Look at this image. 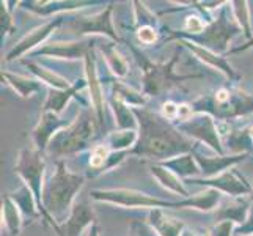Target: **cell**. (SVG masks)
<instances>
[{
    "mask_svg": "<svg viewBox=\"0 0 253 236\" xmlns=\"http://www.w3.org/2000/svg\"><path fill=\"white\" fill-rule=\"evenodd\" d=\"M132 110L137 117L140 133L135 146L129 150L130 154L164 162L194 151L195 146H192V142L179 133V129L173 128L167 118L143 107H132Z\"/></svg>",
    "mask_w": 253,
    "mask_h": 236,
    "instance_id": "1",
    "label": "cell"
},
{
    "mask_svg": "<svg viewBox=\"0 0 253 236\" xmlns=\"http://www.w3.org/2000/svg\"><path fill=\"white\" fill-rule=\"evenodd\" d=\"M84 181V177L69 172L66 169V164L63 161H58L54 175L44 185V189H42V216L50 222L57 233L60 232V227L54 219L58 222L66 221L65 216L69 209H73V202L77 192L82 189Z\"/></svg>",
    "mask_w": 253,
    "mask_h": 236,
    "instance_id": "2",
    "label": "cell"
},
{
    "mask_svg": "<svg viewBox=\"0 0 253 236\" xmlns=\"http://www.w3.org/2000/svg\"><path fill=\"white\" fill-rule=\"evenodd\" d=\"M96 133V121L90 112H82L71 125L50 139L47 150L54 156L73 154L86 148Z\"/></svg>",
    "mask_w": 253,
    "mask_h": 236,
    "instance_id": "3",
    "label": "cell"
},
{
    "mask_svg": "<svg viewBox=\"0 0 253 236\" xmlns=\"http://www.w3.org/2000/svg\"><path fill=\"white\" fill-rule=\"evenodd\" d=\"M241 30L242 29L238 24V21L228 17V6H223L219 19L214 21L212 24H209L203 33H200V35L174 33V37H178L181 40H187L190 43H195V45L212 50L215 54H220V52H225L228 49V45L231 43V40L236 37Z\"/></svg>",
    "mask_w": 253,
    "mask_h": 236,
    "instance_id": "4",
    "label": "cell"
},
{
    "mask_svg": "<svg viewBox=\"0 0 253 236\" xmlns=\"http://www.w3.org/2000/svg\"><path fill=\"white\" fill-rule=\"evenodd\" d=\"M132 52L138 62H140V65L143 63V68H142L143 69V89H145V94L148 96H159L165 89H169L174 82L200 77V74H192V76L174 74L173 66L178 62V55H174L169 63H151V62H148L145 55L140 54L137 49L132 47Z\"/></svg>",
    "mask_w": 253,
    "mask_h": 236,
    "instance_id": "5",
    "label": "cell"
},
{
    "mask_svg": "<svg viewBox=\"0 0 253 236\" xmlns=\"http://www.w3.org/2000/svg\"><path fill=\"white\" fill-rule=\"evenodd\" d=\"M192 110L195 113H208V115H211L212 118L226 121L230 118H238V117H244L252 113L253 96L241 90H233L231 98L223 104L214 102L211 96H202V98L194 102Z\"/></svg>",
    "mask_w": 253,
    "mask_h": 236,
    "instance_id": "6",
    "label": "cell"
},
{
    "mask_svg": "<svg viewBox=\"0 0 253 236\" xmlns=\"http://www.w3.org/2000/svg\"><path fill=\"white\" fill-rule=\"evenodd\" d=\"M90 197L96 202H107L125 208H176V203L134 189H93L90 192Z\"/></svg>",
    "mask_w": 253,
    "mask_h": 236,
    "instance_id": "7",
    "label": "cell"
},
{
    "mask_svg": "<svg viewBox=\"0 0 253 236\" xmlns=\"http://www.w3.org/2000/svg\"><path fill=\"white\" fill-rule=\"evenodd\" d=\"M44 169H46V162L41 151L30 150V148H22L19 151L14 170L24 180L25 186L33 192L41 214H42V189H44L42 188Z\"/></svg>",
    "mask_w": 253,
    "mask_h": 236,
    "instance_id": "8",
    "label": "cell"
},
{
    "mask_svg": "<svg viewBox=\"0 0 253 236\" xmlns=\"http://www.w3.org/2000/svg\"><path fill=\"white\" fill-rule=\"evenodd\" d=\"M178 129L190 137L198 139L200 142H205L220 156L225 154V148L222 146L220 141L219 126H217L214 118L208 115V113H197L195 117H192L190 120L184 121V123H179Z\"/></svg>",
    "mask_w": 253,
    "mask_h": 236,
    "instance_id": "9",
    "label": "cell"
},
{
    "mask_svg": "<svg viewBox=\"0 0 253 236\" xmlns=\"http://www.w3.org/2000/svg\"><path fill=\"white\" fill-rule=\"evenodd\" d=\"M195 185H203L206 188L217 189L223 194H228L231 197H244L250 195L253 186L242 177V175L236 169H228L226 172L217 175L214 178H190L187 180Z\"/></svg>",
    "mask_w": 253,
    "mask_h": 236,
    "instance_id": "10",
    "label": "cell"
},
{
    "mask_svg": "<svg viewBox=\"0 0 253 236\" xmlns=\"http://www.w3.org/2000/svg\"><path fill=\"white\" fill-rule=\"evenodd\" d=\"M112 5H109L106 10L93 14V16H79L76 19H71L68 22V27L79 37H86V35H94V33H102L107 35L109 38L118 41V35L115 33L112 27Z\"/></svg>",
    "mask_w": 253,
    "mask_h": 236,
    "instance_id": "11",
    "label": "cell"
},
{
    "mask_svg": "<svg viewBox=\"0 0 253 236\" xmlns=\"http://www.w3.org/2000/svg\"><path fill=\"white\" fill-rule=\"evenodd\" d=\"M94 40L84 38V40H76V41H54V43H46L44 46L37 49L33 52L35 55H50L57 58H82L86 57L91 52Z\"/></svg>",
    "mask_w": 253,
    "mask_h": 236,
    "instance_id": "12",
    "label": "cell"
},
{
    "mask_svg": "<svg viewBox=\"0 0 253 236\" xmlns=\"http://www.w3.org/2000/svg\"><path fill=\"white\" fill-rule=\"evenodd\" d=\"M73 121L74 120L62 118L58 113H54V112H42L40 123L33 131V139H35V143H37V150L44 151L49 146L50 139L54 137L58 131H62L66 126L71 125Z\"/></svg>",
    "mask_w": 253,
    "mask_h": 236,
    "instance_id": "13",
    "label": "cell"
},
{
    "mask_svg": "<svg viewBox=\"0 0 253 236\" xmlns=\"http://www.w3.org/2000/svg\"><path fill=\"white\" fill-rule=\"evenodd\" d=\"M192 153H194L195 161L198 164L200 170H202V175H205V178H214V177H217V175L226 172L231 165L238 164L247 157L246 153H242V154H223V156L211 157V156H205L202 153H198L197 148H194V151Z\"/></svg>",
    "mask_w": 253,
    "mask_h": 236,
    "instance_id": "14",
    "label": "cell"
},
{
    "mask_svg": "<svg viewBox=\"0 0 253 236\" xmlns=\"http://www.w3.org/2000/svg\"><path fill=\"white\" fill-rule=\"evenodd\" d=\"M94 213L93 208L86 202H79L76 203L69 213L66 222L60 227V236H79L85 229L91 227L94 222Z\"/></svg>",
    "mask_w": 253,
    "mask_h": 236,
    "instance_id": "15",
    "label": "cell"
},
{
    "mask_svg": "<svg viewBox=\"0 0 253 236\" xmlns=\"http://www.w3.org/2000/svg\"><path fill=\"white\" fill-rule=\"evenodd\" d=\"M63 21L60 19V17H57L55 21H49L46 24H42L40 25V27H37L35 30H32L29 35H25V37L17 43V45L8 52V55H6V60L10 62V60H14L17 57H21L22 54H25L27 50L33 49V47H37L38 45H41L42 41H44L49 35L54 32L60 24H62Z\"/></svg>",
    "mask_w": 253,
    "mask_h": 236,
    "instance_id": "16",
    "label": "cell"
},
{
    "mask_svg": "<svg viewBox=\"0 0 253 236\" xmlns=\"http://www.w3.org/2000/svg\"><path fill=\"white\" fill-rule=\"evenodd\" d=\"M85 71H86V84L90 89V98L96 110V117L98 121L102 125L104 123V102H102V92H101V82L98 77V71H96V58L94 52L91 50L88 55L85 57Z\"/></svg>",
    "mask_w": 253,
    "mask_h": 236,
    "instance_id": "17",
    "label": "cell"
},
{
    "mask_svg": "<svg viewBox=\"0 0 253 236\" xmlns=\"http://www.w3.org/2000/svg\"><path fill=\"white\" fill-rule=\"evenodd\" d=\"M148 222H150L153 230L158 232L159 236H181V233L184 232L182 222L167 216L161 208L151 209L148 214Z\"/></svg>",
    "mask_w": 253,
    "mask_h": 236,
    "instance_id": "18",
    "label": "cell"
},
{
    "mask_svg": "<svg viewBox=\"0 0 253 236\" xmlns=\"http://www.w3.org/2000/svg\"><path fill=\"white\" fill-rule=\"evenodd\" d=\"M220 202H222V192L212 188H206L200 194L190 195L189 198L178 202L176 208H195L200 209V211H212V209L219 208Z\"/></svg>",
    "mask_w": 253,
    "mask_h": 236,
    "instance_id": "19",
    "label": "cell"
},
{
    "mask_svg": "<svg viewBox=\"0 0 253 236\" xmlns=\"http://www.w3.org/2000/svg\"><path fill=\"white\" fill-rule=\"evenodd\" d=\"M182 43H184V46L190 49V52H194V54L202 60V62L208 63L209 66H212L215 69H220L222 73H225L226 76H228L230 79H238V74L234 73V69L231 68V65L226 62V60L223 57H220L219 54H215V52L209 50V49H205L202 46L195 45V43H190L187 40H182Z\"/></svg>",
    "mask_w": 253,
    "mask_h": 236,
    "instance_id": "20",
    "label": "cell"
},
{
    "mask_svg": "<svg viewBox=\"0 0 253 236\" xmlns=\"http://www.w3.org/2000/svg\"><path fill=\"white\" fill-rule=\"evenodd\" d=\"M88 85L86 81H79L74 85L69 87L68 90H54L50 92V94L47 96V101L42 107V112H54V113H62L63 109L66 107V104L69 102V99L74 98V96L79 93L81 90H84L85 87Z\"/></svg>",
    "mask_w": 253,
    "mask_h": 236,
    "instance_id": "21",
    "label": "cell"
},
{
    "mask_svg": "<svg viewBox=\"0 0 253 236\" xmlns=\"http://www.w3.org/2000/svg\"><path fill=\"white\" fill-rule=\"evenodd\" d=\"M150 169H151V173L154 175L156 178H158V181L167 190L173 192V194H176V195H181L182 198H189L190 197L189 190L184 188V185H182V180L178 177L176 173H173L167 167H164L162 164H153Z\"/></svg>",
    "mask_w": 253,
    "mask_h": 236,
    "instance_id": "22",
    "label": "cell"
},
{
    "mask_svg": "<svg viewBox=\"0 0 253 236\" xmlns=\"http://www.w3.org/2000/svg\"><path fill=\"white\" fill-rule=\"evenodd\" d=\"M164 167H167L169 170H171L173 173H176L179 178H187L190 180L195 175H200L202 170H200L198 164L195 161L194 153H187V154H181L178 157H173V159L159 162Z\"/></svg>",
    "mask_w": 253,
    "mask_h": 236,
    "instance_id": "23",
    "label": "cell"
},
{
    "mask_svg": "<svg viewBox=\"0 0 253 236\" xmlns=\"http://www.w3.org/2000/svg\"><path fill=\"white\" fill-rule=\"evenodd\" d=\"M2 221L11 236H17L22 229V211L11 195H5L2 200Z\"/></svg>",
    "mask_w": 253,
    "mask_h": 236,
    "instance_id": "24",
    "label": "cell"
},
{
    "mask_svg": "<svg viewBox=\"0 0 253 236\" xmlns=\"http://www.w3.org/2000/svg\"><path fill=\"white\" fill-rule=\"evenodd\" d=\"M250 203L249 200L246 198H238V200H233V202L226 203V205H222L219 213H217V217H219L220 221H231L238 225H242L246 222L247 216H249V211H250Z\"/></svg>",
    "mask_w": 253,
    "mask_h": 236,
    "instance_id": "25",
    "label": "cell"
},
{
    "mask_svg": "<svg viewBox=\"0 0 253 236\" xmlns=\"http://www.w3.org/2000/svg\"><path fill=\"white\" fill-rule=\"evenodd\" d=\"M2 79H5L8 85H11L16 93H19L22 98H29L33 93H37L41 90V81L38 79H29V77H24L19 74H13V73H8L3 71L2 73Z\"/></svg>",
    "mask_w": 253,
    "mask_h": 236,
    "instance_id": "26",
    "label": "cell"
},
{
    "mask_svg": "<svg viewBox=\"0 0 253 236\" xmlns=\"http://www.w3.org/2000/svg\"><path fill=\"white\" fill-rule=\"evenodd\" d=\"M110 106L113 109V113H115L117 117V125L120 129L123 131H137L138 128V121H137V117L132 110V107L126 106L125 102H121L120 99L117 98H110Z\"/></svg>",
    "mask_w": 253,
    "mask_h": 236,
    "instance_id": "27",
    "label": "cell"
},
{
    "mask_svg": "<svg viewBox=\"0 0 253 236\" xmlns=\"http://www.w3.org/2000/svg\"><path fill=\"white\" fill-rule=\"evenodd\" d=\"M19 5L25 6L27 10L37 14H50L52 11H68L74 10L77 6L93 5V2H19Z\"/></svg>",
    "mask_w": 253,
    "mask_h": 236,
    "instance_id": "28",
    "label": "cell"
},
{
    "mask_svg": "<svg viewBox=\"0 0 253 236\" xmlns=\"http://www.w3.org/2000/svg\"><path fill=\"white\" fill-rule=\"evenodd\" d=\"M24 65L27 66L35 76H37L38 81L50 85L52 89H55V90H68L69 87H71V85H69V82H68V79L62 77V76L54 73V71H50V69H47L44 66H40V65L32 63V62H24Z\"/></svg>",
    "mask_w": 253,
    "mask_h": 236,
    "instance_id": "29",
    "label": "cell"
},
{
    "mask_svg": "<svg viewBox=\"0 0 253 236\" xmlns=\"http://www.w3.org/2000/svg\"><path fill=\"white\" fill-rule=\"evenodd\" d=\"M138 141V133L137 131H115V133H110L107 136V141H106V145L110 151H125L127 148H132L135 146Z\"/></svg>",
    "mask_w": 253,
    "mask_h": 236,
    "instance_id": "30",
    "label": "cell"
},
{
    "mask_svg": "<svg viewBox=\"0 0 253 236\" xmlns=\"http://www.w3.org/2000/svg\"><path fill=\"white\" fill-rule=\"evenodd\" d=\"M101 52H102L104 58H106L109 68L112 69V73L115 74L117 77H125L127 74L129 65L126 62V58L117 50L115 46H113V45H106V46H102Z\"/></svg>",
    "mask_w": 253,
    "mask_h": 236,
    "instance_id": "31",
    "label": "cell"
},
{
    "mask_svg": "<svg viewBox=\"0 0 253 236\" xmlns=\"http://www.w3.org/2000/svg\"><path fill=\"white\" fill-rule=\"evenodd\" d=\"M11 198L17 203V206L21 208V211L27 216H32V217H37L38 216V202L37 198H35L33 192L27 188V186H22L17 189L14 194H11Z\"/></svg>",
    "mask_w": 253,
    "mask_h": 236,
    "instance_id": "32",
    "label": "cell"
},
{
    "mask_svg": "<svg viewBox=\"0 0 253 236\" xmlns=\"http://www.w3.org/2000/svg\"><path fill=\"white\" fill-rule=\"evenodd\" d=\"M113 98L120 99L121 102H125L126 106H134V107H142L146 102V96H143L142 93L135 92L130 87L121 84V82H115L113 84Z\"/></svg>",
    "mask_w": 253,
    "mask_h": 236,
    "instance_id": "33",
    "label": "cell"
},
{
    "mask_svg": "<svg viewBox=\"0 0 253 236\" xmlns=\"http://www.w3.org/2000/svg\"><path fill=\"white\" fill-rule=\"evenodd\" d=\"M233 13L234 19L241 25L242 32L246 33L247 38H252V29H250V13H249V3L247 2H233Z\"/></svg>",
    "mask_w": 253,
    "mask_h": 236,
    "instance_id": "34",
    "label": "cell"
},
{
    "mask_svg": "<svg viewBox=\"0 0 253 236\" xmlns=\"http://www.w3.org/2000/svg\"><path fill=\"white\" fill-rule=\"evenodd\" d=\"M110 153L112 151L104 143L94 146L93 150H91V153H90V167L104 172V167H106V164L109 161Z\"/></svg>",
    "mask_w": 253,
    "mask_h": 236,
    "instance_id": "35",
    "label": "cell"
},
{
    "mask_svg": "<svg viewBox=\"0 0 253 236\" xmlns=\"http://www.w3.org/2000/svg\"><path fill=\"white\" fill-rule=\"evenodd\" d=\"M137 38L140 43H143V45H153V43L158 40V32H156L153 25H138Z\"/></svg>",
    "mask_w": 253,
    "mask_h": 236,
    "instance_id": "36",
    "label": "cell"
},
{
    "mask_svg": "<svg viewBox=\"0 0 253 236\" xmlns=\"http://www.w3.org/2000/svg\"><path fill=\"white\" fill-rule=\"evenodd\" d=\"M238 224H234L231 221H220L219 224H215L212 227V230L209 232L211 236H231L233 232L236 230Z\"/></svg>",
    "mask_w": 253,
    "mask_h": 236,
    "instance_id": "37",
    "label": "cell"
},
{
    "mask_svg": "<svg viewBox=\"0 0 253 236\" xmlns=\"http://www.w3.org/2000/svg\"><path fill=\"white\" fill-rule=\"evenodd\" d=\"M205 22L202 21V17L198 16H189L186 19V30L190 32V35H200L205 32Z\"/></svg>",
    "mask_w": 253,
    "mask_h": 236,
    "instance_id": "38",
    "label": "cell"
},
{
    "mask_svg": "<svg viewBox=\"0 0 253 236\" xmlns=\"http://www.w3.org/2000/svg\"><path fill=\"white\" fill-rule=\"evenodd\" d=\"M238 236H249V235H253V205L250 206V211H249V216L246 222L242 225H238L236 230H234Z\"/></svg>",
    "mask_w": 253,
    "mask_h": 236,
    "instance_id": "39",
    "label": "cell"
},
{
    "mask_svg": "<svg viewBox=\"0 0 253 236\" xmlns=\"http://www.w3.org/2000/svg\"><path fill=\"white\" fill-rule=\"evenodd\" d=\"M178 106L179 104L167 101L162 106V117L167 118V120H178Z\"/></svg>",
    "mask_w": 253,
    "mask_h": 236,
    "instance_id": "40",
    "label": "cell"
},
{
    "mask_svg": "<svg viewBox=\"0 0 253 236\" xmlns=\"http://www.w3.org/2000/svg\"><path fill=\"white\" fill-rule=\"evenodd\" d=\"M11 30H14L13 19H11L10 13L6 11L5 3H2V32L3 33H11Z\"/></svg>",
    "mask_w": 253,
    "mask_h": 236,
    "instance_id": "41",
    "label": "cell"
},
{
    "mask_svg": "<svg viewBox=\"0 0 253 236\" xmlns=\"http://www.w3.org/2000/svg\"><path fill=\"white\" fill-rule=\"evenodd\" d=\"M88 236H99V227L96 225V224H93V225L90 227V230H88Z\"/></svg>",
    "mask_w": 253,
    "mask_h": 236,
    "instance_id": "42",
    "label": "cell"
},
{
    "mask_svg": "<svg viewBox=\"0 0 253 236\" xmlns=\"http://www.w3.org/2000/svg\"><path fill=\"white\" fill-rule=\"evenodd\" d=\"M181 236H197L194 232H190V230H187V229H184V232L181 233Z\"/></svg>",
    "mask_w": 253,
    "mask_h": 236,
    "instance_id": "43",
    "label": "cell"
},
{
    "mask_svg": "<svg viewBox=\"0 0 253 236\" xmlns=\"http://www.w3.org/2000/svg\"><path fill=\"white\" fill-rule=\"evenodd\" d=\"M249 134H250V137H252V141H253V126H252V128H249Z\"/></svg>",
    "mask_w": 253,
    "mask_h": 236,
    "instance_id": "44",
    "label": "cell"
},
{
    "mask_svg": "<svg viewBox=\"0 0 253 236\" xmlns=\"http://www.w3.org/2000/svg\"><path fill=\"white\" fill-rule=\"evenodd\" d=\"M197 236H211V235H208V233H200V235H197Z\"/></svg>",
    "mask_w": 253,
    "mask_h": 236,
    "instance_id": "45",
    "label": "cell"
},
{
    "mask_svg": "<svg viewBox=\"0 0 253 236\" xmlns=\"http://www.w3.org/2000/svg\"><path fill=\"white\" fill-rule=\"evenodd\" d=\"M250 198L253 200V189H252V194H250Z\"/></svg>",
    "mask_w": 253,
    "mask_h": 236,
    "instance_id": "46",
    "label": "cell"
},
{
    "mask_svg": "<svg viewBox=\"0 0 253 236\" xmlns=\"http://www.w3.org/2000/svg\"><path fill=\"white\" fill-rule=\"evenodd\" d=\"M249 236H253V235H249Z\"/></svg>",
    "mask_w": 253,
    "mask_h": 236,
    "instance_id": "47",
    "label": "cell"
}]
</instances>
